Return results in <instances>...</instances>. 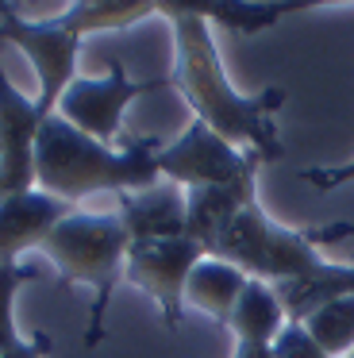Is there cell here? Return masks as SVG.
Here are the masks:
<instances>
[{
	"mask_svg": "<svg viewBox=\"0 0 354 358\" xmlns=\"http://www.w3.org/2000/svg\"><path fill=\"white\" fill-rule=\"evenodd\" d=\"M158 16H166L174 27V70L166 81L192 108V120L208 124L215 135L254 155L258 162H277L281 139L274 112L285 108V93L262 89L246 96L231 85L212 39V24L200 16L197 0H158Z\"/></svg>",
	"mask_w": 354,
	"mask_h": 358,
	"instance_id": "cell-1",
	"label": "cell"
},
{
	"mask_svg": "<svg viewBox=\"0 0 354 358\" xmlns=\"http://www.w3.org/2000/svg\"><path fill=\"white\" fill-rule=\"evenodd\" d=\"M162 139H123V147L97 143L54 112L35 139V189L66 204L89 201L97 193H139L162 181Z\"/></svg>",
	"mask_w": 354,
	"mask_h": 358,
	"instance_id": "cell-2",
	"label": "cell"
},
{
	"mask_svg": "<svg viewBox=\"0 0 354 358\" xmlns=\"http://www.w3.org/2000/svg\"><path fill=\"white\" fill-rule=\"evenodd\" d=\"M131 235L112 212H66L50 235L43 239V255L58 266L62 285L89 289V327H85V347H97L104 339V316L115 285L123 278Z\"/></svg>",
	"mask_w": 354,
	"mask_h": 358,
	"instance_id": "cell-3",
	"label": "cell"
},
{
	"mask_svg": "<svg viewBox=\"0 0 354 358\" xmlns=\"http://www.w3.org/2000/svg\"><path fill=\"white\" fill-rule=\"evenodd\" d=\"M351 224H327V227H285L250 201L235 216V224L215 239L208 255L223 258V262L239 266L250 281H266V285H292V281H308L320 273L327 258H320L323 243L351 239Z\"/></svg>",
	"mask_w": 354,
	"mask_h": 358,
	"instance_id": "cell-4",
	"label": "cell"
},
{
	"mask_svg": "<svg viewBox=\"0 0 354 358\" xmlns=\"http://www.w3.org/2000/svg\"><path fill=\"white\" fill-rule=\"evenodd\" d=\"M0 47L23 50L31 70L38 73V108L54 116L62 93L77 81V39L62 20H23L15 8L0 4Z\"/></svg>",
	"mask_w": 354,
	"mask_h": 358,
	"instance_id": "cell-5",
	"label": "cell"
},
{
	"mask_svg": "<svg viewBox=\"0 0 354 358\" xmlns=\"http://www.w3.org/2000/svg\"><path fill=\"white\" fill-rule=\"evenodd\" d=\"M158 173H162V181H174L181 189L239 185V181H254L258 158L239 150L223 135H215L208 124L192 120L174 143H162Z\"/></svg>",
	"mask_w": 354,
	"mask_h": 358,
	"instance_id": "cell-6",
	"label": "cell"
},
{
	"mask_svg": "<svg viewBox=\"0 0 354 358\" xmlns=\"http://www.w3.org/2000/svg\"><path fill=\"white\" fill-rule=\"evenodd\" d=\"M204 258V247L189 235H174V239H146L127 247V262H123V281L143 289L162 312L166 331H181L185 320V285H189L192 266Z\"/></svg>",
	"mask_w": 354,
	"mask_h": 358,
	"instance_id": "cell-7",
	"label": "cell"
},
{
	"mask_svg": "<svg viewBox=\"0 0 354 358\" xmlns=\"http://www.w3.org/2000/svg\"><path fill=\"white\" fill-rule=\"evenodd\" d=\"M166 85L169 81H131L127 70L112 58L104 78H77L73 85L62 93V101L54 112H58L66 124H73L77 131H85L97 143H108V147H112V143L120 139L127 104L135 101V96L166 89Z\"/></svg>",
	"mask_w": 354,
	"mask_h": 358,
	"instance_id": "cell-8",
	"label": "cell"
},
{
	"mask_svg": "<svg viewBox=\"0 0 354 358\" xmlns=\"http://www.w3.org/2000/svg\"><path fill=\"white\" fill-rule=\"evenodd\" d=\"M46 120L38 101H27L0 66V201L35 189V139Z\"/></svg>",
	"mask_w": 354,
	"mask_h": 358,
	"instance_id": "cell-9",
	"label": "cell"
},
{
	"mask_svg": "<svg viewBox=\"0 0 354 358\" xmlns=\"http://www.w3.org/2000/svg\"><path fill=\"white\" fill-rule=\"evenodd\" d=\"M66 212H73V204L58 201L43 189H31L23 196H4L0 201V266H12L20 262L23 250L43 247L50 227Z\"/></svg>",
	"mask_w": 354,
	"mask_h": 358,
	"instance_id": "cell-10",
	"label": "cell"
},
{
	"mask_svg": "<svg viewBox=\"0 0 354 358\" xmlns=\"http://www.w3.org/2000/svg\"><path fill=\"white\" fill-rule=\"evenodd\" d=\"M115 216L127 227L131 243L185 235V189L174 181H158V185L139 189V193H120Z\"/></svg>",
	"mask_w": 354,
	"mask_h": 358,
	"instance_id": "cell-11",
	"label": "cell"
},
{
	"mask_svg": "<svg viewBox=\"0 0 354 358\" xmlns=\"http://www.w3.org/2000/svg\"><path fill=\"white\" fill-rule=\"evenodd\" d=\"M250 201H258L254 181L212 185V189H185V235L197 239L208 255V250L215 247V239L235 224V216Z\"/></svg>",
	"mask_w": 354,
	"mask_h": 358,
	"instance_id": "cell-12",
	"label": "cell"
},
{
	"mask_svg": "<svg viewBox=\"0 0 354 358\" xmlns=\"http://www.w3.org/2000/svg\"><path fill=\"white\" fill-rule=\"evenodd\" d=\"M285 308L266 281H250L235 308V358H274V339L285 324Z\"/></svg>",
	"mask_w": 354,
	"mask_h": 358,
	"instance_id": "cell-13",
	"label": "cell"
},
{
	"mask_svg": "<svg viewBox=\"0 0 354 358\" xmlns=\"http://www.w3.org/2000/svg\"><path fill=\"white\" fill-rule=\"evenodd\" d=\"M246 285H250V278H246L239 266L223 262V258H215V255H204L197 266H192V273H189V285H185V308L192 304V308H200L204 316H212L215 324L231 327Z\"/></svg>",
	"mask_w": 354,
	"mask_h": 358,
	"instance_id": "cell-14",
	"label": "cell"
},
{
	"mask_svg": "<svg viewBox=\"0 0 354 358\" xmlns=\"http://www.w3.org/2000/svg\"><path fill=\"white\" fill-rule=\"evenodd\" d=\"M200 16L208 24H220L227 31L239 35H258L277 27L285 16H297V12H312V0H197Z\"/></svg>",
	"mask_w": 354,
	"mask_h": 358,
	"instance_id": "cell-15",
	"label": "cell"
},
{
	"mask_svg": "<svg viewBox=\"0 0 354 358\" xmlns=\"http://www.w3.org/2000/svg\"><path fill=\"white\" fill-rule=\"evenodd\" d=\"M150 16H158V0H81V4H69L58 20L77 39H85L97 31H120V27L143 24Z\"/></svg>",
	"mask_w": 354,
	"mask_h": 358,
	"instance_id": "cell-16",
	"label": "cell"
},
{
	"mask_svg": "<svg viewBox=\"0 0 354 358\" xmlns=\"http://www.w3.org/2000/svg\"><path fill=\"white\" fill-rule=\"evenodd\" d=\"M300 324L327 358L354 355V296H335V301L316 304Z\"/></svg>",
	"mask_w": 354,
	"mask_h": 358,
	"instance_id": "cell-17",
	"label": "cell"
},
{
	"mask_svg": "<svg viewBox=\"0 0 354 358\" xmlns=\"http://www.w3.org/2000/svg\"><path fill=\"white\" fill-rule=\"evenodd\" d=\"M38 278V266H23V262H12V266H0V355L12 350L15 343L23 339L15 331V296H20L23 285Z\"/></svg>",
	"mask_w": 354,
	"mask_h": 358,
	"instance_id": "cell-18",
	"label": "cell"
},
{
	"mask_svg": "<svg viewBox=\"0 0 354 358\" xmlns=\"http://www.w3.org/2000/svg\"><path fill=\"white\" fill-rule=\"evenodd\" d=\"M274 358H327V355L316 347V339L304 331L300 320H285L274 339Z\"/></svg>",
	"mask_w": 354,
	"mask_h": 358,
	"instance_id": "cell-19",
	"label": "cell"
},
{
	"mask_svg": "<svg viewBox=\"0 0 354 358\" xmlns=\"http://www.w3.org/2000/svg\"><path fill=\"white\" fill-rule=\"evenodd\" d=\"M300 181H308L312 189L331 193V189L354 181V158H351V162H339V166H308V170H300Z\"/></svg>",
	"mask_w": 354,
	"mask_h": 358,
	"instance_id": "cell-20",
	"label": "cell"
},
{
	"mask_svg": "<svg viewBox=\"0 0 354 358\" xmlns=\"http://www.w3.org/2000/svg\"><path fill=\"white\" fill-rule=\"evenodd\" d=\"M50 335H43V331H35V335H27V339H20L12 350H4L0 358H46L50 355Z\"/></svg>",
	"mask_w": 354,
	"mask_h": 358,
	"instance_id": "cell-21",
	"label": "cell"
},
{
	"mask_svg": "<svg viewBox=\"0 0 354 358\" xmlns=\"http://www.w3.org/2000/svg\"><path fill=\"white\" fill-rule=\"evenodd\" d=\"M0 50H4V47H0Z\"/></svg>",
	"mask_w": 354,
	"mask_h": 358,
	"instance_id": "cell-22",
	"label": "cell"
},
{
	"mask_svg": "<svg viewBox=\"0 0 354 358\" xmlns=\"http://www.w3.org/2000/svg\"><path fill=\"white\" fill-rule=\"evenodd\" d=\"M351 358H354V355H351Z\"/></svg>",
	"mask_w": 354,
	"mask_h": 358,
	"instance_id": "cell-23",
	"label": "cell"
}]
</instances>
